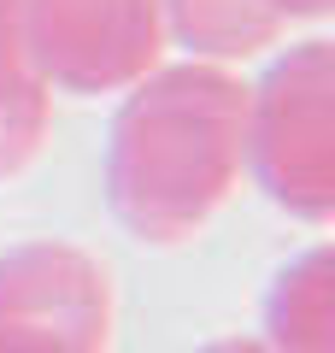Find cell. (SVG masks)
Instances as JSON below:
<instances>
[{"instance_id":"cell-1","label":"cell","mask_w":335,"mask_h":353,"mask_svg":"<svg viewBox=\"0 0 335 353\" xmlns=\"http://www.w3.org/2000/svg\"><path fill=\"white\" fill-rule=\"evenodd\" d=\"M247 171V88L218 65L148 71L106 141V201L141 241L200 236Z\"/></svg>"},{"instance_id":"cell-2","label":"cell","mask_w":335,"mask_h":353,"mask_svg":"<svg viewBox=\"0 0 335 353\" xmlns=\"http://www.w3.org/2000/svg\"><path fill=\"white\" fill-rule=\"evenodd\" d=\"M247 159L276 206L323 224L335 206V118H329V41H300L247 94Z\"/></svg>"},{"instance_id":"cell-3","label":"cell","mask_w":335,"mask_h":353,"mask_svg":"<svg viewBox=\"0 0 335 353\" xmlns=\"http://www.w3.org/2000/svg\"><path fill=\"white\" fill-rule=\"evenodd\" d=\"M165 0H24L41 83L65 94L136 88L165 53Z\"/></svg>"},{"instance_id":"cell-4","label":"cell","mask_w":335,"mask_h":353,"mask_svg":"<svg viewBox=\"0 0 335 353\" xmlns=\"http://www.w3.org/2000/svg\"><path fill=\"white\" fill-rule=\"evenodd\" d=\"M112 277L71 241L0 253V353H106Z\"/></svg>"},{"instance_id":"cell-5","label":"cell","mask_w":335,"mask_h":353,"mask_svg":"<svg viewBox=\"0 0 335 353\" xmlns=\"http://www.w3.org/2000/svg\"><path fill=\"white\" fill-rule=\"evenodd\" d=\"M48 94L24 41V0H0V176H12L48 136Z\"/></svg>"},{"instance_id":"cell-6","label":"cell","mask_w":335,"mask_h":353,"mask_svg":"<svg viewBox=\"0 0 335 353\" xmlns=\"http://www.w3.org/2000/svg\"><path fill=\"white\" fill-rule=\"evenodd\" d=\"M288 24L294 18L276 0H165V30L206 59H247Z\"/></svg>"},{"instance_id":"cell-7","label":"cell","mask_w":335,"mask_h":353,"mask_svg":"<svg viewBox=\"0 0 335 353\" xmlns=\"http://www.w3.org/2000/svg\"><path fill=\"white\" fill-rule=\"evenodd\" d=\"M329 248H306L283 265L271 301H265V341L276 353H329Z\"/></svg>"},{"instance_id":"cell-8","label":"cell","mask_w":335,"mask_h":353,"mask_svg":"<svg viewBox=\"0 0 335 353\" xmlns=\"http://www.w3.org/2000/svg\"><path fill=\"white\" fill-rule=\"evenodd\" d=\"M200 353H276L271 341H253V336H223V341H206Z\"/></svg>"},{"instance_id":"cell-9","label":"cell","mask_w":335,"mask_h":353,"mask_svg":"<svg viewBox=\"0 0 335 353\" xmlns=\"http://www.w3.org/2000/svg\"><path fill=\"white\" fill-rule=\"evenodd\" d=\"M276 6H283L288 18H323L329 12V0H276Z\"/></svg>"}]
</instances>
